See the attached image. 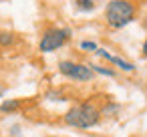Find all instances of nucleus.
Wrapping results in <instances>:
<instances>
[{
  "label": "nucleus",
  "instance_id": "f257e3e1",
  "mask_svg": "<svg viewBox=\"0 0 147 137\" xmlns=\"http://www.w3.org/2000/svg\"><path fill=\"white\" fill-rule=\"evenodd\" d=\"M99 121H101V111L97 109V105L93 101L73 105L65 113V123L71 127H77V129H91V127L99 125Z\"/></svg>",
  "mask_w": 147,
  "mask_h": 137
},
{
  "label": "nucleus",
  "instance_id": "f03ea898",
  "mask_svg": "<svg viewBox=\"0 0 147 137\" xmlns=\"http://www.w3.org/2000/svg\"><path fill=\"white\" fill-rule=\"evenodd\" d=\"M135 18V6L131 0H111L105 8V20L111 28H123Z\"/></svg>",
  "mask_w": 147,
  "mask_h": 137
},
{
  "label": "nucleus",
  "instance_id": "7ed1b4c3",
  "mask_svg": "<svg viewBox=\"0 0 147 137\" xmlns=\"http://www.w3.org/2000/svg\"><path fill=\"white\" fill-rule=\"evenodd\" d=\"M69 38H71L69 28H49L42 34V38L38 43V49H40V53H53V51L65 47L69 43Z\"/></svg>",
  "mask_w": 147,
  "mask_h": 137
},
{
  "label": "nucleus",
  "instance_id": "20e7f679",
  "mask_svg": "<svg viewBox=\"0 0 147 137\" xmlns=\"http://www.w3.org/2000/svg\"><path fill=\"white\" fill-rule=\"evenodd\" d=\"M59 71H61V75H65L69 79H75V81H91L95 77V73L89 65L75 63V61H61Z\"/></svg>",
  "mask_w": 147,
  "mask_h": 137
},
{
  "label": "nucleus",
  "instance_id": "39448f33",
  "mask_svg": "<svg viewBox=\"0 0 147 137\" xmlns=\"http://www.w3.org/2000/svg\"><path fill=\"white\" fill-rule=\"evenodd\" d=\"M95 53H97V55H99L101 59H105V61H109V63H113L115 67H119L121 71H127V73H129V71H135V65H131V63H127V61H123L121 57H115V55H111V53H107L105 49H97Z\"/></svg>",
  "mask_w": 147,
  "mask_h": 137
},
{
  "label": "nucleus",
  "instance_id": "423d86ee",
  "mask_svg": "<svg viewBox=\"0 0 147 137\" xmlns=\"http://www.w3.org/2000/svg\"><path fill=\"white\" fill-rule=\"evenodd\" d=\"M18 109H20V101L18 99H6V101L0 103V111L2 113H14Z\"/></svg>",
  "mask_w": 147,
  "mask_h": 137
},
{
  "label": "nucleus",
  "instance_id": "0eeeda50",
  "mask_svg": "<svg viewBox=\"0 0 147 137\" xmlns=\"http://www.w3.org/2000/svg\"><path fill=\"white\" fill-rule=\"evenodd\" d=\"M16 36L10 32V30H0V47H10L14 45Z\"/></svg>",
  "mask_w": 147,
  "mask_h": 137
},
{
  "label": "nucleus",
  "instance_id": "6e6552de",
  "mask_svg": "<svg viewBox=\"0 0 147 137\" xmlns=\"http://www.w3.org/2000/svg\"><path fill=\"white\" fill-rule=\"evenodd\" d=\"M119 109H121V107H119L117 103H107V105L101 109V115H105V117H113V115L119 113Z\"/></svg>",
  "mask_w": 147,
  "mask_h": 137
},
{
  "label": "nucleus",
  "instance_id": "1a4fd4ad",
  "mask_svg": "<svg viewBox=\"0 0 147 137\" xmlns=\"http://www.w3.org/2000/svg\"><path fill=\"white\" fill-rule=\"evenodd\" d=\"M77 8L81 12H91L95 10V0H77Z\"/></svg>",
  "mask_w": 147,
  "mask_h": 137
},
{
  "label": "nucleus",
  "instance_id": "9d476101",
  "mask_svg": "<svg viewBox=\"0 0 147 137\" xmlns=\"http://www.w3.org/2000/svg\"><path fill=\"white\" fill-rule=\"evenodd\" d=\"M93 69V73H99V75H105V77H115L117 73L113 69H107V67H99V65H89Z\"/></svg>",
  "mask_w": 147,
  "mask_h": 137
},
{
  "label": "nucleus",
  "instance_id": "9b49d317",
  "mask_svg": "<svg viewBox=\"0 0 147 137\" xmlns=\"http://www.w3.org/2000/svg\"><path fill=\"white\" fill-rule=\"evenodd\" d=\"M79 47H81V51H87V53H93V51H97V45H95L93 40H83Z\"/></svg>",
  "mask_w": 147,
  "mask_h": 137
},
{
  "label": "nucleus",
  "instance_id": "f8f14e48",
  "mask_svg": "<svg viewBox=\"0 0 147 137\" xmlns=\"http://www.w3.org/2000/svg\"><path fill=\"white\" fill-rule=\"evenodd\" d=\"M47 97H49V99H53V101H63V95H61V93H55V91L47 93Z\"/></svg>",
  "mask_w": 147,
  "mask_h": 137
},
{
  "label": "nucleus",
  "instance_id": "ddd939ff",
  "mask_svg": "<svg viewBox=\"0 0 147 137\" xmlns=\"http://www.w3.org/2000/svg\"><path fill=\"white\" fill-rule=\"evenodd\" d=\"M143 57H145V59H147V40H145V43H143Z\"/></svg>",
  "mask_w": 147,
  "mask_h": 137
},
{
  "label": "nucleus",
  "instance_id": "4468645a",
  "mask_svg": "<svg viewBox=\"0 0 147 137\" xmlns=\"http://www.w3.org/2000/svg\"><path fill=\"white\" fill-rule=\"evenodd\" d=\"M4 91H6V89H4L2 85H0V97H2V95H4Z\"/></svg>",
  "mask_w": 147,
  "mask_h": 137
},
{
  "label": "nucleus",
  "instance_id": "2eb2a0df",
  "mask_svg": "<svg viewBox=\"0 0 147 137\" xmlns=\"http://www.w3.org/2000/svg\"><path fill=\"white\" fill-rule=\"evenodd\" d=\"M51 137H59V135H51Z\"/></svg>",
  "mask_w": 147,
  "mask_h": 137
}]
</instances>
